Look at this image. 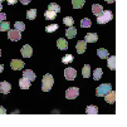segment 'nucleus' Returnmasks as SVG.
<instances>
[{
    "instance_id": "f257e3e1",
    "label": "nucleus",
    "mask_w": 127,
    "mask_h": 127,
    "mask_svg": "<svg viewBox=\"0 0 127 127\" xmlns=\"http://www.w3.org/2000/svg\"><path fill=\"white\" fill-rule=\"evenodd\" d=\"M54 84V79H53V76L52 74H45L43 77V81H42V89L44 91V92H49V91L52 89Z\"/></svg>"
},
{
    "instance_id": "f03ea898",
    "label": "nucleus",
    "mask_w": 127,
    "mask_h": 127,
    "mask_svg": "<svg viewBox=\"0 0 127 127\" xmlns=\"http://www.w3.org/2000/svg\"><path fill=\"white\" fill-rule=\"evenodd\" d=\"M112 19H113L112 11H111V10H106L104 13L102 11L101 15L97 16V23H98V24H106V23H108V22H111Z\"/></svg>"
},
{
    "instance_id": "7ed1b4c3",
    "label": "nucleus",
    "mask_w": 127,
    "mask_h": 127,
    "mask_svg": "<svg viewBox=\"0 0 127 127\" xmlns=\"http://www.w3.org/2000/svg\"><path fill=\"white\" fill-rule=\"evenodd\" d=\"M110 91H112V86L110 83H103V84H101V86L97 87L96 95L98 97H103V96H106L108 92H110Z\"/></svg>"
},
{
    "instance_id": "20e7f679",
    "label": "nucleus",
    "mask_w": 127,
    "mask_h": 127,
    "mask_svg": "<svg viewBox=\"0 0 127 127\" xmlns=\"http://www.w3.org/2000/svg\"><path fill=\"white\" fill-rule=\"evenodd\" d=\"M22 32L19 30H16V29H9L8 30V38L13 42H18V40H20L22 39Z\"/></svg>"
},
{
    "instance_id": "39448f33",
    "label": "nucleus",
    "mask_w": 127,
    "mask_h": 127,
    "mask_svg": "<svg viewBox=\"0 0 127 127\" xmlns=\"http://www.w3.org/2000/svg\"><path fill=\"white\" fill-rule=\"evenodd\" d=\"M79 95V89L77 87H72V88H68L65 91V98L67 99H74L77 98Z\"/></svg>"
},
{
    "instance_id": "423d86ee",
    "label": "nucleus",
    "mask_w": 127,
    "mask_h": 127,
    "mask_svg": "<svg viewBox=\"0 0 127 127\" xmlns=\"http://www.w3.org/2000/svg\"><path fill=\"white\" fill-rule=\"evenodd\" d=\"M64 77L67 81H73L77 77V70L74 68H70V67L65 68L64 69Z\"/></svg>"
},
{
    "instance_id": "0eeeda50",
    "label": "nucleus",
    "mask_w": 127,
    "mask_h": 127,
    "mask_svg": "<svg viewBox=\"0 0 127 127\" xmlns=\"http://www.w3.org/2000/svg\"><path fill=\"white\" fill-rule=\"evenodd\" d=\"M24 65H25V63L23 61H20V59H13L10 62V67L14 70H20V69L24 68Z\"/></svg>"
},
{
    "instance_id": "6e6552de",
    "label": "nucleus",
    "mask_w": 127,
    "mask_h": 127,
    "mask_svg": "<svg viewBox=\"0 0 127 127\" xmlns=\"http://www.w3.org/2000/svg\"><path fill=\"white\" fill-rule=\"evenodd\" d=\"M20 53H22V56H23L24 58H30V57H32V54H33V49H32L30 45L25 44V45L22 48Z\"/></svg>"
},
{
    "instance_id": "1a4fd4ad",
    "label": "nucleus",
    "mask_w": 127,
    "mask_h": 127,
    "mask_svg": "<svg viewBox=\"0 0 127 127\" xmlns=\"http://www.w3.org/2000/svg\"><path fill=\"white\" fill-rule=\"evenodd\" d=\"M10 89H11V86H10V83L9 82H1L0 83V92L1 93H4V95H8L9 92H10Z\"/></svg>"
},
{
    "instance_id": "9d476101",
    "label": "nucleus",
    "mask_w": 127,
    "mask_h": 127,
    "mask_svg": "<svg viewBox=\"0 0 127 127\" xmlns=\"http://www.w3.org/2000/svg\"><path fill=\"white\" fill-rule=\"evenodd\" d=\"M97 40H98V35L96 33H88V34H86V38H84L86 43H95Z\"/></svg>"
},
{
    "instance_id": "9b49d317",
    "label": "nucleus",
    "mask_w": 127,
    "mask_h": 127,
    "mask_svg": "<svg viewBox=\"0 0 127 127\" xmlns=\"http://www.w3.org/2000/svg\"><path fill=\"white\" fill-rule=\"evenodd\" d=\"M65 35H67V38L68 39H73L76 35H77V29L72 25V27H69L67 30H65Z\"/></svg>"
},
{
    "instance_id": "f8f14e48",
    "label": "nucleus",
    "mask_w": 127,
    "mask_h": 127,
    "mask_svg": "<svg viewBox=\"0 0 127 127\" xmlns=\"http://www.w3.org/2000/svg\"><path fill=\"white\" fill-rule=\"evenodd\" d=\"M103 97H104L107 103H115V101H116V93L113 92V91H110V92H108L106 96H103Z\"/></svg>"
},
{
    "instance_id": "ddd939ff",
    "label": "nucleus",
    "mask_w": 127,
    "mask_h": 127,
    "mask_svg": "<svg viewBox=\"0 0 127 127\" xmlns=\"http://www.w3.org/2000/svg\"><path fill=\"white\" fill-rule=\"evenodd\" d=\"M107 64H108V68L111 70H115L116 69V57L115 56H108L107 57Z\"/></svg>"
},
{
    "instance_id": "4468645a",
    "label": "nucleus",
    "mask_w": 127,
    "mask_h": 127,
    "mask_svg": "<svg viewBox=\"0 0 127 127\" xmlns=\"http://www.w3.org/2000/svg\"><path fill=\"white\" fill-rule=\"evenodd\" d=\"M23 77H24V78H27V79H29L30 82L35 81V78H37V76L34 74V72H33V70H30V69H27V70H24Z\"/></svg>"
},
{
    "instance_id": "2eb2a0df",
    "label": "nucleus",
    "mask_w": 127,
    "mask_h": 127,
    "mask_svg": "<svg viewBox=\"0 0 127 127\" xmlns=\"http://www.w3.org/2000/svg\"><path fill=\"white\" fill-rule=\"evenodd\" d=\"M30 83H32V82H30L29 79L24 78V77L19 79V87H20L22 89H29V88H30Z\"/></svg>"
},
{
    "instance_id": "dca6fc26",
    "label": "nucleus",
    "mask_w": 127,
    "mask_h": 127,
    "mask_svg": "<svg viewBox=\"0 0 127 127\" xmlns=\"http://www.w3.org/2000/svg\"><path fill=\"white\" fill-rule=\"evenodd\" d=\"M86 48H87V43H86L84 40H79V42L77 43V47H76L77 53H79V54L84 53V52H86Z\"/></svg>"
},
{
    "instance_id": "f3484780",
    "label": "nucleus",
    "mask_w": 127,
    "mask_h": 127,
    "mask_svg": "<svg viewBox=\"0 0 127 127\" xmlns=\"http://www.w3.org/2000/svg\"><path fill=\"white\" fill-rule=\"evenodd\" d=\"M57 47L61 50H65V49H68V43H67V40H64V38H59L57 40Z\"/></svg>"
},
{
    "instance_id": "a211bd4d",
    "label": "nucleus",
    "mask_w": 127,
    "mask_h": 127,
    "mask_svg": "<svg viewBox=\"0 0 127 127\" xmlns=\"http://www.w3.org/2000/svg\"><path fill=\"white\" fill-rule=\"evenodd\" d=\"M102 11H103L102 5H99V4H93V5H92V13H93V15L98 16V15H101Z\"/></svg>"
},
{
    "instance_id": "6ab92c4d",
    "label": "nucleus",
    "mask_w": 127,
    "mask_h": 127,
    "mask_svg": "<svg viewBox=\"0 0 127 127\" xmlns=\"http://www.w3.org/2000/svg\"><path fill=\"white\" fill-rule=\"evenodd\" d=\"M56 16H57V13L56 11H52V10H45L44 13V18L47 20H53V19H56Z\"/></svg>"
},
{
    "instance_id": "aec40b11",
    "label": "nucleus",
    "mask_w": 127,
    "mask_h": 127,
    "mask_svg": "<svg viewBox=\"0 0 127 127\" xmlns=\"http://www.w3.org/2000/svg\"><path fill=\"white\" fill-rule=\"evenodd\" d=\"M91 74H92V73H91V65L86 64L83 67V69H82V76H83V78H89Z\"/></svg>"
},
{
    "instance_id": "412c9836",
    "label": "nucleus",
    "mask_w": 127,
    "mask_h": 127,
    "mask_svg": "<svg viewBox=\"0 0 127 127\" xmlns=\"http://www.w3.org/2000/svg\"><path fill=\"white\" fill-rule=\"evenodd\" d=\"M86 113L87 115H97L98 113V107L97 106H88L86 108Z\"/></svg>"
},
{
    "instance_id": "4be33fe9",
    "label": "nucleus",
    "mask_w": 127,
    "mask_h": 127,
    "mask_svg": "<svg viewBox=\"0 0 127 127\" xmlns=\"http://www.w3.org/2000/svg\"><path fill=\"white\" fill-rule=\"evenodd\" d=\"M97 54H98V57L101 59H107V57H108V52L106 49H103V48L97 49Z\"/></svg>"
},
{
    "instance_id": "5701e85b",
    "label": "nucleus",
    "mask_w": 127,
    "mask_h": 127,
    "mask_svg": "<svg viewBox=\"0 0 127 127\" xmlns=\"http://www.w3.org/2000/svg\"><path fill=\"white\" fill-rule=\"evenodd\" d=\"M102 74H103V70L101 68H96L95 72H93V79L95 81H99L101 77H102Z\"/></svg>"
},
{
    "instance_id": "b1692460",
    "label": "nucleus",
    "mask_w": 127,
    "mask_h": 127,
    "mask_svg": "<svg viewBox=\"0 0 127 127\" xmlns=\"http://www.w3.org/2000/svg\"><path fill=\"white\" fill-rule=\"evenodd\" d=\"M72 5L74 9H81L84 5V0H72Z\"/></svg>"
},
{
    "instance_id": "393cba45",
    "label": "nucleus",
    "mask_w": 127,
    "mask_h": 127,
    "mask_svg": "<svg viewBox=\"0 0 127 127\" xmlns=\"http://www.w3.org/2000/svg\"><path fill=\"white\" fill-rule=\"evenodd\" d=\"M35 16H37V10H35V9H30V10L27 11V18L29 20L35 19Z\"/></svg>"
},
{
    "instance_id": "a878e982",
    "label": "nucleus",
    "mask_w": 127,
    "mask_h": 127,
    "mask_svg": "<svg viewBox=\"0 0 127 127\" xmlns=\"http://www.w3.org/2000/svg\"><path fill=\"white\" fill-rule=\"evenodd\" d=\"M9 29H10V23L9 22L3 20L1 23H0V30H1V32H8Z\"/></svg>"
},
{
    "instance_id": "bb28decb",
    "label": "nucleus",
    "mask_w": 127,
    "mask_h": 127,
    "mask_svg": "<svg viewBox=\"0 0 127 127\" xmlns=\"http://www.w3.org/2000/svg\"><path fill=\"white\" fill-rule=\"evenodd\" d=\"M72 62H73V56H72V54H67L65 57L62 58V63L63 64H70Z\"/></svg>"
},
{
    "instance_id": "cd10ccee",
    "label": "nucleus",
    "mask_w": 127,
    "mask_h": 127,
    "mask_svg": "<svg viewBox=\"0 0 127 127\" xmlns=\"http://www.w3.org/2000/svg\"><path fill=\"white\" fill-rule=\"evenodd\" d=\"M48 10H52V11H56V13H59L61 11V6L56 3H52L48 5Z\"/></svg>"
},
{
    "instance_id": "c85d7f7f",
    "label": "nucleus",
    "mask_w": 127,
    "mask_h": 127,
    "mask_svg": "<svg viewBox=\"0 0 127 127\" xmlns=\"http://www.w3.org/2000/svg\"><path fill=\"white\" fill-rule=\"evenodd\" d=\"M58 28H59L58 24H50V25H47L45 27V32L47 33H52V32H56Z\"/></svg>"
},
{
    "instance_id": "c756f323",
    "label": "nucleus",
    "mask_w": 127,
    "mask_h": 127,
    "mask_svg": "<svg viewBox=\"0 0 127 127\" xmlns=\"http://www.w3.org/2000/svg\"><path fill=\"white\" fill-rule=\"evenodd\" d=\"M91 24H92V22H91V19H88V18H84V19L81 20V27L82 28H89Z\"/></svg>"
},
{
    "instance_id": "7c9ffc66",
    "label": "nucleus",
    "mask_w": 127,
    "mask_h": 127,
    "mask_svg": "<svg viewBox=\"0 0 127 127\" xmlns=\"http://www.w3.org/2000/svg\"><path fill=\"white\" fill-rule=\"evenodd\" d=\"M63 23L67 27H72L73 23H74V20H73V18H72V16H65V18H63Z\"/></svg>"
},
{
    "instance_id": "2f4dec72",
    "label": "nucleus",
    "mask_w": 127,
    "mask_h": 127,
    "mask_svg": "<svg viewBox=\"0 0 127 127\" xmlns=\"http://www.w3.org/2000/svg\"><path fill=\"white\" fill-rule=\"evenodd\" d=\"M14 27H15L16 30H19V32H24V29H25V24H24L23 22H16V23H14Z\"/></svg>"
},
{
    "instance_id": "473e14b6",
    "label": "nucleus",
    "mask_w": 127,
    "mask_h": 127,
    "mask_svg": "<svg viewBox=\"0 0 127 127\" xmlns=\"http://www.w3.org/2000/svg\"><path fill=\"white\" fill-rule=\"evenodd\" d=\"M5 19H6V14L0 11V22H3V20H5Z\"/></svg>"
},
{
    "instance_id": "72a5a7b5",
    "label": "nucleus",
    "mask_w": 127,
    "mask_h": 127,
    "mask_svg": "<svg viewBox=\"0 0 127 127\" xmlns=\"http://www.w3.org/2000/svg\"><path fill=\"white\" fill-rule=\"evenodd\" d=\"M18 1H20L23 5H28V4L32 1V0H18Z\"/></svg>"
},
{
    "instance_id": "f704fd0d",
    "label": "nucleus",
    "mask_w": 127,
    "mask_h": 127,
    "mask_svg": "<svg viewBox=\"0 0 127 127\" xmlns=\"http://www.w3.org/2000/svg\"><path fill=\"white\" fill-rule=\"evenodd\" d=\"M6 1H8V4H9V5H14V4H16V3H18V0H6Z\"/></svg>"
},
{
    "instance_id": "c9c22d12",
    "label": "nucleus",
    "mask_w": 127,
    "mask_h": 127,
    "mask_svg": "<svg viewBox=\"0 0 127 127\" xmlns=\"http://www.w3.org/2000/svg\"><path fill=\"white\" fill-rule=\"evenodd\" d=\"M5 113H6V110H5L4 107L0 106V115H5Z\"/></svg>"
},
{
    "instance_id": "e433bc0d",
    "label": "nucleus",
    "mask_w": 127,
    "mask_h": 127,
    "mask_svg": "<svg viewBox=\"0 0 127 127\" xmlns=\"http://www.w3.org/2000/svg\"><path fill=\"white\" fill-rule=\"evenodd\" d=\"M104 1H107L108 4H112V3H115V0H104Z\"/></svg>"
},
{
    "instance_id": "4c0bfd02",
    "label": "nucleus",
    "mask_w": 127,
    "mask_h": 127,
    "mask_svg": "<svg viewBox=\"0 0 127 127\" xmlns=\"http://www.w3.org/2000/svg\"><path fill=\"white\" fill-rule=\"evenodd\" d=\"M3 70H4V67H3L1 64H0V73H1V72H3Z\"/></svg>"
},
{
    "instance_id": "58836bf2",
    "label": "nucleus",
    "mask_w": 127,
    "mask_h": 127,
    "mask_svg": "<svg viewBox=\"0 0 127 127\" xmlns=\"http://www.w3.org/2000/svg\"><path fill=\"white\" fill-rule=\"evenodd\" d=\"M1 9H3V5H1V3H0V11H1Z\"/></svg>"
},
{
    "instance_id": "ea45409f",
    "label": "nucleus",
    "mask_w": 127,
    "mask_h": 127,
    "mask_svg": "<svg viewBox=\"0 0 127 127\" xmlns=\"http://www.w3.org/2000/svg\"><path fill=\"white\" fill-rule=\"evenodd\" d=\"M0 57H1V49H0Z\"/></svg>"
},
{
    "instance_id": "a19ab883",
    "label": "nucleus",
    "mask_w": 127,
    "mask_h": 127,
    "mask_svg": "<svg viewBox=\"0 0 127 127\" xmlns=\"http://www.w3.org/2000/svg\"><path fill=\"white\" fill-rule=\"evenodd\" d=\"M3 1H4V0H0V3H3Z\"/></svg>"
}]
</instances>
